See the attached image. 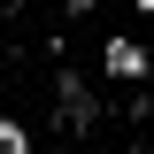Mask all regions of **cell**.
I'll return each instance as SVG.
<instances>
[{
  "instance_id": "cell-1",
  "label": "cell",
  "mask_w": 154,
  "mask_h": 154,
  "mask_svg": "<svg viewBox=\"0 0 154 154\" xmlns=\"http://www.w3.org/2000/svg\"><path fill=\"white\" fill-rule=\"evenodd\" d=\"M108 69H116V77H146V69H154V62H146V54H139L131 38H116V46H108Z\"/></svg>"
},
{
  "instance_id": "cell-2",
  "label": "cell",
  "mask_w": 154,
  "mask_h": 154,
  "mask_svg": "<svg viewBox=\"0 0 154 154\" xmlns=\"http://www.w3.org/2000/svg\"><path fill=\"white\" fill-rule=\"evenodd\" d=\"M0 154H31V139H23V123H8V116H0Z\"/></svg>"
},
{
  "instance_id": "cell-3",
  "label": "cell",
  "mask_w": 154,
  "mask_h": 154,
  "mask_svg": "<svg viewBox=\"0 0 154 154\" xmlns=\"http://www.w3.org/2000/svg\"><path fill=\"white\" fill-rule=\"evenodd\" d=\"M69 8H100V0H69Z\"/></svg>"
},
{
  "instance_id": "cell-4",
  "label": "cell",
  "mask_w": 154,
  "mask_h": 154,
  "mask_svg": "<svg viewBox=\"0 0 154 154\" xmlns=\"http://www.w3.org/2000/svg\"><path fill=\"white\" fill-rule=\"evenodd\" d=\"M139 16H154V0H139Z\"/></svg>"
}]
</instances>
